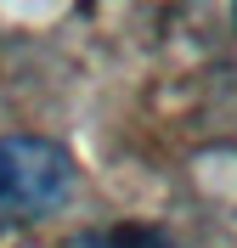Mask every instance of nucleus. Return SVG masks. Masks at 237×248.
Instances as JSON below:
<instances>
[{"mask_svg": "<svg viewBox=\"0 0 237 248\" xmlns=\"http://www.w3.org/2000/svg\"><path fill=\"white\" fill-rule=\"evenodd\" d=\"M79 186V164L68 147L46 136H0V232L57 215Z\"/></svg>", "mask_w": 237, "mask_h": 248, "instance_id": "nucleus-1", "label": "nucleus"}, {"mask_svg": "<svg viewBox=\"0 0 237 248\" xmlns=\"http://www.w3.org/2000/svg\"><path fill=\"white\" fill-rule=\"evenodd\" d=\"M68 248H175V243L153 226H102V232H85Z\"/></svg>", "mask_w": 237, "mask_h": 248, "instance_id": "nucleus-2", "label": "nucleus"}]
</instances>
